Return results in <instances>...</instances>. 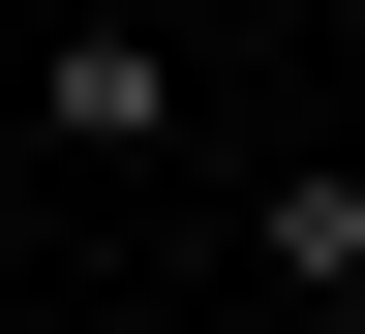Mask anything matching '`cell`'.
<instances>
[{"label": "cell", "mask_w": 365, "mask_h": 334, "mask_svg": "<svg viewBox=\"0 0 365 334\" xmlns=\"http://www.w3.org/2000/svg\"><path fill=\"white\" fill-rule=\"evenodd\" d=\"M31 91H61V152H153V122H182V61H153V31H31Z\"/></svg>", "instance_id": "cell-1"}, {"label": "cell", "mask_w": 365, "mask_h": 334, "mask_svg": "<svg viewBox=\"0 0 365 334\" xmlns=\"http://www.w3.org/2000/svg\"><path fill=\"white\" fill-rule=\"evenodd\" d=\"M304 304H335V334H365V244H335V273H304Z\"/></svg>", "instance_id": "cell-2"}, {"label": "cell", "mask_w": 365, "mask_h": 334, "mask_svg": "<svg viewBox=\"0 0 365 334\" xmlns=\"http://www.w3.org/2000/svg\"><path fill=\"white\" fill-rule=\"evenodd\" d=\"M0 31H91V0H0Z\"/></svg>", "instance_id": "cell-3"}, {"label": "cell", "mask_w": 365, "mask_h": 334, "mask_svg": "<svg viewBox=\"0 0 365 334\" xmlns=\"http://www.w3.org/2000/svg\"><path fill=\"white\" fill-rule=\"evenodd\" d=\"M304 31H365V0H304Z\"/></svg>", "instance_id": "cell-4"}]
</instances>
